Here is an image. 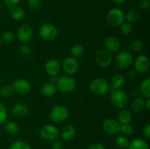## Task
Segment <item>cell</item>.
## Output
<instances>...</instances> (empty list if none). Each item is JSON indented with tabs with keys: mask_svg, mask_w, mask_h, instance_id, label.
<instances>
[{
	"mask_svg": "<svg viewBox=\"0 0 150 149\" xmlns=\"http://www.w3.org/2000/svg\"><path fill=\"white\" fill-rule=\"evenodd\" d=\"M58 77H57V76H51V77H50V80H51V83H54V84H56V83H57V80H58Z\"/></svg>",
	"mask_w": 150,
	"mask_h": 149,
	"instance_id": "obj_46",
	"label": "cell"
},
{
	"mask_svg": "<svg viewBox=\"0 0 150 149\" xmlns=\"http://www.w3.org/2000/svg\"><path fill=\"white\" fill-rule=\"evenodd\" d=\"M42 4V1L41 0H28V5L30 10L33 11H36L40 7H41Z\"/></svg>",
	"mask_w": 150,
	"mask_h": 149,
	"instance_id": "obj_37",
	"label": "cell"
},
{
	"mask_svg": "<svg viewBox=\"0 0 150 149\" xmlns=\"http://www.w3.org/2000/svg\"><path fill=\"white\" fill-rule=\"evenodd\" d=\"M12 112L18 118H24L29 114V108L23 104L17 103L13 105Z\"/></svg>",
	"mask_w": 150,
	"mask_h": 149,
	"instance_id": "obj_18",
	"label": "cell"
},
{
	"mask_svg": "<svg viewBox=\"0 0 150 149\" xmlns=\"http://www.w3.org/2000/svg\"><path fill=\"white\" fill-rule=\"evenodd\" d=\"M9 149H32L30 145L23 140H16L14 141Z\"/></svg>",
	"mask_w": 150,
	"mask_h": 149,
	"instance_id": "obj_30",
	"label": "cell"
},
{
	"mask_svg": "<svg viewBox=\"0 0 150 149\" xmlns=\"http://www.w3.org/2000/svg\"><path fill=\"white\" fill-rule=\"evenodd\" d=\"M76 129L74 126L71 124L64 125L59 130V136L64 140H70L76 136Z\"/></svg>",
	"mask_w": 150,
	"mask_h": 149,
	"instance_id": "obj_17",
	"label": "cell"
},
{
	"mask_svg": "<svg viewBox=\"0 0 150 149\" xmlns=\"http://www.w3.org/2000/svg\"><path fill=\"white\" fill-rule=\"evenodd\" d=\"M134 131V128L133 126L130 124H122L120 126V132L124 136H130Z\"/></svg>",
	"mask_w": 150,
	"mask_h": 149,
	"instance_id": "obj_32",
	"label": "cell"
},
{
	"mask_svg": "<svg viewBox=\"0 0 150 149\" xmlns=\"http://www.w3.org/2000/svg\"><path fill=\"white\" fill-rule=\"evenodd\" d=\"M104 46L105 49L109 53H117L120 51L121 48V44L120 40L114 36L107 37L104 39Z\"/></svg>",
	"mask_w": 150,
	"mask_h": 149,
	"instance_id": "obj_15",
	"label": "cell"
},
{
	"mask_svg": "<svg viewBox=\"0 0 150 149\" xmlns=\"http://www.w3.org/2000/svg\"><path fill=\"white\" fill-rule=\"evenodd\" d=\"M121 124L114 118H107L103 123V129L108 134L115 135L120 132Z\"/></svg>",
	"mask_w": 150,
	"mask_h": 149,
	"instance_id": "obj_12",
	"label": "cell"
},
{
	"mask_svg": "<svg viewBox=\"0 0 150 149\" xmlns=\"http://www.w3.org/2000/svg\"><path fill=\"white\" fill-rule=\"evenodd\" d=\"M57 90L64 93L72 92L76 87V80L70 75H64L59 77L56 83Z\"/></svg>",
	"mask_w": 150,
	"mask_h": 149,
	"instance_id": "obj_3",
	"label": "cell"
},
{
	"mask_svg": "<svg viewBox=\"0 0 150 149\" xmlns=\"http://www.w3.org/2000/svg\"><path fill=\"white\" fill-rule=\"evenodd\" d=\"M62 69L64 72L68 75H73L78 72L79 63L77 58L73 56H67L63 60Z\"/></svg>",
	"mask_w": 150,
	"mask_h": 149,
	"instance_id": "obj_9",
	"label": "cell"
},
{
	"mask_svg": "<svg viewBox=\"0 0 150 149\" xmlns=\"http://www.w3.org/2000/svg\"><path fill=\"white\" fill-rule=\"evenodd\" d=\"M21 0H4V3L7 4V7H12V6H16L18 4Z\"/></svg>",
	"mask_w": 150,
	"mask_h": 149,
	"instance_id": "obj_44",
	"label": "cell"
},
{
	"mask_svg": "<svg viewBox=\"0 0 150 149\" xmlns=\"http://www.w3.org/2000/svg\"><path fill=\"white\" fill-rule=\"evenodd\" d=\"M139 18H140V13L137 10H135V9L129 10L127 14L125 15V20H126L127 23H130L137 22Z\"/></svg>",
	"mask_w": 150,
	"mask_h": 149,
	"instance_id": "obj_26",
	"label": "cell"
},
{
	"mask_svg": "<svg viewBox=\"0 0 150 149\" xmlns=\"http://www.w3.org/2000/svg\"><path fill=\"white\" fill-rule=\"evenodd\" d=\"M33 30L29 25H22L17 31V37L21 42L26 43L32 39Z\"/></svg>",
	"mask_w": 150,
	"mask_h": 149,
	"instance_id": "obj_13",
	"label": "cell"
},
{
	"mask_svg": "<svg viewBox=\"0 0 150 149\" xmlns=\"http://www.w3.org/2000/svg\"><path fill=\"white\" fill-rule=\"evenodd\" d=\"M69 116V110L64 105H57L50 112V118L57 124L63 122Z\"/></svg>",
	"mask_w": 150,
	"mask_h": 149,
	"instance_id": "obj_7",
	"label": "cell"
},
{
	"mask_svg": "<svg viewBox=\"0 0 150 149\" xmlns=\"http://www.w3.org/2000/svg\"><path fill=\"white\" fill-rule=\"evenodd\" d=\"M95 60L99 67L105 68L110 66L112 62V56L111 53L105 49H101L95 54Z\"/></svg>",
	"mask_w": 150,
	"mask_h": 149,
	"instance_id": "obj_10",
	"label": "cell"
},
{
	"mask_svg": "<svg viewBox=\"0 0 150 149\" xmlns=\"http://www.w3.org/2000/svg\"><path fill=\"white\" fill-rule=\"evenodd\" d=\"M14 93V90H13V87L11 86H4L0 90V95L2 96L3 98H8L10 97Z\"/></svg>",
	"mask_w": 150,
	"mask_h": 149,
	"instance_id": "obj_33",
	"label": "cell"
},
{
	"mask_svg": "<svg viewBox=\"0 0 150 149\" xmlns=\"http://www.w3.org/2000/svg\"><path fill=\"white\" fill-rule=\"evenodd\" d=\"M140 93L146 99L150 97V78L146 77L144 79L140 84L139 87Z\"/></svg>",
	"mask_w": 150,
	"mask_h": 149,
	"instance_id": "obj_25",
	"label": "cell"
},
{
	"mask_svg": "<svg viewBox=\"0 0 150 149\" xmlns=\"http://www.w3.org/2000/svg\"><path fill=\"white\" fill-rule=\"evenodd\" d=\"M136 75H137V72H136V70H130L127 73V78L129 80H134L136 79Z\"/></svg>",
	"mask_w": 150,
	"mask_h": 149,
	"instance_id": "obj_43",
	"label": "cell"
},
{
	"mask_svg": "<svg viewBox=\"0 0 150 149\" xmlns=\"http://www.w3.org/2000/svg\"><path fill=\"white\" fill-rule=\"evenodd\" d=\"M139 6L142 10H149L150 7V1L149 0H141L139 4Z\"/></svg>",
	"mask_w": 150,
	"mask_h": 149,
	"instance_id": "obj_39",
	"label": "cell"
},
{
	"mask_svg": "<svg viewBox=\"0 0 150 149\" xmlns=\"http://www.w3.org/2000/svg\"><path fill=\"white\" fill-rule=\"evenodd\" d=\"M125 83V78L124 76L118 74L114 76L113 78L111 79L110 86L113 90L121 89V88L124 86Z\"/></svg>",
	"mask_w": 150,
	"mask_h": 149,
	"instance_id": "obj_23",
	"label": "cell"
},
{
	"mask_svg": "<svg viewBox=\"0 0 150 149\" xmlns=\"http://www.w3.org/2000/svg\"><path fill=\"white\" fill-rule=\"evenodd\" d=\"M1 39V41L5 43H10L15 39V34L10 31H7L2 34Z\"/></svg>",
	"mask_w": 150,
	"mask_h": 149,
	"instance_id": "obj_35",
	"label": "cell"
},
{
	"mask_svg": "<svg viewBox=\"0 0 150 149\" xmlns=\"http://www.w3.org/2000/svg\"><path fill=\"white\" fill-rule=\"evenodd\" d=\"M118 122L120 124H130V121L132 120V113L129 110L123 108V109H120L119 111L118 116Z\"/></svg>",
	"mask_w": 150,
	"mask_h": 149,
	"instance_id": "obj_20",
	"label": "cell"
},
{
	"mask_svg": "<svg viewBox=\"0 0 150 149\" xmlns=\"http://www.w3.org/2000/svg\"><path fill=\"white\" fill-rule=\"evenodd\" d=\"M20 52L24 56H29L32 54V49L31 46L28 44H23L20 48Z\"/></svg>",
	"mask_w": 150,
	"mask_h": 149,
	"instance_id": "obj_38",
	"label": "cell"
},
{
	"mask_svg": "<svg viewBox=\"0 0 150 149\" xmlns=\"http://www.w3.org/2000/svg\"><path fill=\"white\" fill-rule=\"evenodd\" d=\"M142 48H143V44H142V41L139 39H134L129 45V50H130V52L133 53L140 52Z\"/></svg>",
	"mask_w": 150,
	"mask_h": 149,
	"instance_id": "obj_29",
	"label": "cell"
},
{
	"mask_svg": "<svg viewBox=\"0 0 150 149\" xmlns=\"http://www.w3.org/2000/svg\"><path fill=\"white\" fill-rule=\"evenodd\" d=\"M111 102L115 108L123 109L128 105L129 99L126 92L122 89H116L111 92Z\"/></svg>",
	"mask_w": 150,
	"mask_h": 149,
	"instance_id": "obj_2",
	"label": "cell"
},
{
	"mask_svg": "<svg viewBox=\"0 0 150 149\" xmlns=\"http://www.w3.org/2000/svg\"><path fill=\"white\" fill-rule=\"evenodd\" d=\"M120 29L123 34L129 35L130 34H131L132 32H133V29L131 23H127V22H123V23L120 26Z\"/></svg>",
	"mask_w": 150,
	"mask_h": 149,
	"instance_id": "obj_34",
	"label": "cell"
},
{
	"mask_svg": "<svg viewBox=\"0 0 150 149\" xmlns=\"http://www.w3.org/2000/svg\"><path fill=\"white\" fill-rule=\"evenodd\" d=\"M8 149H9V148H8Z\"/></svg>",
	"mask_w": 150,
	"mask_h": 149,
	"instance_id": "obj_51",
	"label": "cell"
},
{
	"mask_svg": "<svg viewBox=\"0 0 150 149\" xmlns=\"http://www.w3.org/2000/svg\"><path fill=\"white\" fill-rule=\"evenodd\" d=\"M0 86H1V82H0Z\"/></svg>",
	"mask_w": 150,
	"mask_h": 149,
	"instance_id": "obj_50",
	"label": "cell"
},
{
	"mask_svg": "<svg viewBox=\"0 0 150 149\" xmlns=\"http://www.w3.org/2000/svg\"><path fill=\"white\" fill-rule=\"evenodd\" d=\"M51 148L52 149H64V145L60 140H56L53 141Z\"/></svg>",
	"mask_w": 150,
	"mask_h": 149,
	"instance_id": "obj_41",
	"label": "cell"
},
{
	"mask_svg": "<svg viewBox=\"0 0 150 149\" xmlns=\"http://www.w3.org/2000/svg\"><path fill=\"white\" fill-rule=\"evenodd\" d=\"M7 118V112L4 104L0 102V125L6 122Z\"/></svg>",
	"mask_w": 150,
	"mask_h": 149,
	"instance_id": "obj_36",
	"label": "cell"
},
{
	"mask_svg": "<svg viewBox=\"0 0 150 149\" xmlns=\"http://www.w3.org/2000/svg\"><path fill=\"white\" fill-rule=\"evenodd\" d=\"M40 136L45 141L53 142L59 136V130L53 124H46L40 129Z\"/></svg>",
	"mask_w": 150,
	"mask_h": 149,
	"instance_id": "obj_5",
	"label": "cell"
},
{
	"mask_svg": "<svg viewBox=\"0 0 150 149\" xmlns=\"http://www.w3.org/2000/svg\"><path fill=\"white\" fill-rule=\"evenodd\" d=\"M61 64L56 59H50L46 62L45 70L47 74L51 76H57L61 71Z\"/></svg>",
	"mask_w": 150,
	"mask_h": 149,
	"instance_id": "obj_16",
	"label": "cell"
},
{
	"mask_svg": "<svg viewBox=\"0 0 150 149\" xmlns=\"http://www.w3.org/2000/svg\"><path fill=\"white\" fill-rule=\"evenodd\" d=\"M7 8H8L9 13H10V16L14 20H19L24 18L25 12L22 7L16 5L12 6V7H7Z\"/></svg>",
	"mask_w": 150,
	"mask_h": 149,
	"instance_id": "obj_19",
	"label": "cell"
},
{
	"mask_svg": "<svg viewBox=\"0 0 150 149\" xmlns=\"http://www.w3.org/2000/svg\"><path fill=\"white\" fill-rule=\"evenodd\" d=\"M57 91V88L56 84L54 83L48 82V83H45L43 86H42L41 89V92H42V95L46 97H51L54 95L56 94Z\"/></svg>",
	"mask_w": 150,
	"mask_h": 149,
	"instance_id": "obj_21",
	"label": "cell"
},
{
	"mask_svg": "<svg viewBox=\"0 0 150 149\" xmlns=\"http://www.w3.org/2000/svg\"><path fill=\"white\" fill-rule=\"evenodd\" d=\"M1 42H2V41H1V37H0V46H1Z\"/></svg>",
	"mask_w": 150,
	"mask_h": 149,
	"instance_id": "obj_48",
	"label": "cell"
},
{
	"mask_svg": "<svg viewBox=\"0 0 150 149\" xmlns=\"http://www.w3.org/2000/svg\"><path fill=\"white\" fill-rule=\"evenodd\" d=\"M5 131L10 135H16L19 131V127L14 121H8L5 124Z\"/></svg>",
	"mask_w": 150,
	"mask_h": 149,
	"instance_id": "obj_27",
	"label": "cell"
},
{
	"mask_svg": "<svg viewBox=\"0 0 150 149\" xmlns=\"http://www.w3.org/2000/svg\"><path fill=\"white\" fill-rule=\"evenodd\" d=\"M1 2H0V9H1Z\"/></svg>",
	"mask_w": 150,
	"mask_h": 149,
	"instance_id": "obj_49",
	"label": "cell"
},
{
	"mask_svg": "<svg viewBox=\"0 0 150 149\" xmlns=\"http://www.w3.org/2000/svg\"><path fill=\"white\" fill-rule=\"evenodd\" d=\"M145 108L147 111H150V99L146 98V100H145Z\"/></svg>",
	"mask_w": 150,
	"mask_h": 149,
	"instance_id": "obj_45",
	"label": "cell"
},
{
	"mask_svg": "<svg viewBox=\"0 0 150 149\" xmlns=\"http://www.w3.org/2000/svg\"><path fill=\"white\" fill-rule=\"evenodd\" d=\"M39 35L43 40L52 41L57 38L58 30L54 25L51 23H45L40 28Z\"/></svg>",
	"mask_w": 150,
	"mask_h": 149,
	"instance_id": "obj_8",
	"label": "cell"
},
{
	"mask_svg": "<svg viewBox=\"0 0 150 149\" xmlns=\"http://www.w3.org/2000/svg\"><path fill=\"white\" fill-rule=\"evenodd\" d=\"M112 1L117 4H123V3L125 1V0H112Z\"/></svg>",
	"mask_w": 150,
	"mask_h": 149,
	"instance_id": "obj_47",
	"label": "cell"
},
{
	"mask_svg": "<svg viewBox=\"0 0 150 149\" xmlns=\"http://www.w3.org/2000/svg\"><path fill=\"white\" fill-rule=\"evenodd\" d=\"M89 89L92 93L98 96L106 94L109 90V84L108 81L102 77L93 79L89 84Z\"/></svg>",
	"mask_w": 150,
	"mask_h": 149,
	"instance_id": "obj_1",
	"label": "cell"
},
{
	"mask_svg": "<svg viewBox=\"0 0 150 149\" xmlns=\"http://www.w3.org/2000/svg\"><path fill=\"white\" fill-rule=\"evenodd\" d=\"M142 134L146 139L150 138V125L147 124L144 127V128L142 130Z\"/></svg>",
	"mask_w": 150,
	"mask_h": 149,
	"instance_id": "obj_42",
	"label": "cell"
},
{
	"mask_svg": "<svg viewBox=\"0 0 150 149\" xmlns=\"http://www.w3.org/2000/svg\"><path fill=\"white\" fill-rule=\"evenodd\" d=\"M116 144H117V147L122 149L127 148L130 145V141H129L128 138L126 136L121 135L117 137L116 139Z\"/></svg>",
	"mask_w": 150,
	"mask_h": 149,
	"instance_id": "obj_28",
	"label": "cell"
},
{
	"mask_svg": "<svg viewBox=\"0 0 150 149\" xmlns=\"http://www.w3.org/2000/svg\"><path fill=\"white\" fill-rule=\"evenodd\" d=\"M106 21L111 26H120L125 22V13L121 9L113 8L107 13Z\"/></svg>",
	"mask_w": 150,
	"mask_h": 149,
	"instance_id": "obj_4",
	"label": "cell"
},
{
	"mask_svg": "<svg viewBox=\"0 0 150 149\" xmlns=\"http://www.w3.org/2000/svg\"><path fill=\"white\" fill-rule=\"evenodd\" d=\"M133 61V57L131 53L129 51H123L119 53L115 57L114 64L117 68L125 70L130 67Z\"/></svg>",
	"mask_w": 150,
	"mask_h": 149,
	"instance_id": "obj_6",
	"label": "cell"
},
{
	"mask_svg": "<svg viewBox=\"0 0 150 149\" xmlns=\"http://www.w3.org/2000/svg\"><path fill=\"white\" fill-rule=\"evenodd\" d=\"M70 53H71V56L74 57V58H79V57L81 56L82 54L83 53V48L81 45L80 44H76V45H73L70 50Z\"/></svg>",
	"mask_w": 150,
	"mask_h": 149,
	"instance_id": "obj_31",
	"label": "cell"
},
{
	"mask_svg": "<svg viewBox=\"0 0 150 149\" xmlns=\"http://www.w3.org/2000/svg\"><path fill=\"white\" fill-rule=\"evenodd\" d=\"M12 87L14 90V92L21 95L28 93L32 89L30 83L27 80L23 78H18L15 80Z\"/></svg>",
	"mask_w": 150,
	"mask_h": 149,
	"instance_id": "obj_11",
	"label": "cell"
},
{
	"mask_svg": "<svg viewBox=\"0 0 150 149\" xmlns=\"http://www.w3.org/2000/svg\"><path fill=\"white\" fill-rule=\"evenodd\" d=\"M132 110L135 112H140L145 108V100L142 97H136L132 101L130 105Z\"/></svg>",
	"mask_w": 150,
	"mask_h": 149,
	"instance_id": "obj_24",
	"label": "cell"
},
{
	"mask_svg": "<svg viewBox=\"0 0 150 149\" xmlns=\"http://www.w3.org/2000/svg\"><path fill=\"white\" fill-rule=\"evenodd\" d=\"M87 149H105L103 145L100 143H98V142H95L92 143L88 146Z\"/></svg>",
	"mask_w": 150,
	"mask_h": 149,
	"instance_id": "obj_40",
	"label": "cell"
},
{
	"mask_svg": "<svg viewBox=\"0 0 150 149\" xmlns=\"http://www.w3.org/2000/svg\"><path fill=\"white\" fill-rule=\"evenodd\" d=\"M149 59L146 56L139 55L134 62V68L136 72L143 74L148 71L149 68Z\"/></svg>",
	"mask_w": 150,
	"mask_h": 149,
	"instance_id": "obj_14",
	"label": "cell"
},
{
	"mask_svg": "<svg viewBox=\"0 0 150 149\" xmlns=\"http://www.w3.org/2000/svg\"><path fill=\"white\" fill-rule=\"evenodd\" d=\"M128 149H149L147 142L142 138H136L130 142Z\"/></svg>",
	"mask_w": 150,
	"mask_h": 149,
	"instance_id": "obj_22",
	"label": "cell"
}]
</instances>
